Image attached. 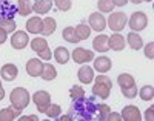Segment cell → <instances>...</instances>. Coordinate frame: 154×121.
Here are the masks:
<instances>
[{
    "instance_id": "f546056e",
    "label": "cell",
    "mask_w": 154,
    "mask_h": 121,
    "mask_svg": "<svg viewBox=\"0 0 154 121\" xmlns=\"http://www.w3.org/2000/svg\"><path fill=\"white\" fill-rule=\"evenodd\" d=\"M0 28H3L9 34V32H14L16 31L17 25H16L14 19H0Z\"/></svg>"
},
{
    "instance_id": "d590c367",
    "label": "cell",
    "mask_w": 154,
    "mask_h": 121,
    "mask_svg": "<svg viewBox=\"0 0 154 121\" xmlns=\"http://www.w3.org/2000/svg\"><path fill=\"white\" fill-rule=\"evenodd\" d=\"M53 3L60 9V11H68L71 8V0H53Z\"/></svg>"
},
{
    "instance_id": "5bb4252c",
    "label": "cell",
    "mask_w": 154,
    "mask_h": 121,
    "mask_svg": "<svg viewBox=\"0 0 154 121\" xmlns=\"http://www.w3.org/2000/svg\"><path fill=\"white\" fill-rule=\"evenodd\" d=\"M125 45V38L120 34H112L111 37H108V48L112 51H123Z\"/></svg>"
},
{
    "instance_id": "1f68e13d",
    "label": "cell",
    "mask_w": 154,
    "mask_h": 121,
    "mask_svg": "<svg viewBox=\"0 0 154 121\" xmlns=\"http://www.w3.org/2000/svg\"><path fill=\"white\" fill-rule=\"evenodd\" d=\"M69 95L72 100H82V98H85V90H83V87L75 84L69 89Z\"/></svg>"
},
{
    "instance_id": "277c9868",
    "label": "cell",
    "mask_w": 154,
    "mask_h": 121,
    "mask_svg": "<svg viewBox=\"0 0 154 121\" xmlns=\"http://www.w3.org/2000/svg\"><path fill=\"white\" fill-rule=\"evenodd\" d=\"M128 23H130V28L133 31H142L146 28V25H148V19H146V14L142 11H137L134 12V14L131 16V19L128 20Z\"/></svg>"
},
{
    "instance_id": "7bdbcfd3",
    "label": "cell",
    "mask_w": 154,
    "mask_h": 121,
    "mask_svg": "<svg viewBox=\"0 0 154 121\" xmlns=\"http://www.w3.org/2000/svg\"><path fill=\"white\" fill-rule=\"evenodd\" d=\"M20 121H38V118L35 115H29V117H20Z\"/></svg>"
},
{
    "instance_id": "603a6c76",
    "label": "cell",
    "mask_w": 154,
    "mask_h": 121,
    "mask_svg": "<svg viewBox=\"0 0 154 121\" xmlns=\"http://www.w3.org/2000/svg\"><path fill=\"white\" fill-rule=\"evenodd\" d=\"M31 11H32V5L29 0H17V14L25 17L31 14Z\"/></svg>"
},
{
    "instance_id": "74e56055",
    "label": "cell",
    "mask_w": 154,
    "mask_h": 121,
    "mask_svg": "<svg viewBox=\"0 0 154 121\" xmlns=\"http://www.w3.org/2000/svg\"><path fill=\"white\" fill-rule=\"evenodd\" d=\"M152 51H154V43L151 42V43H148V45L145 46V55H146L149 60L154 58V52H152Z\"/></svg>"
},
{
    "instance_id": "7a4b0ae2",
    "label": "cell",
    "mask_w": 154,
    "mask_h": 121,
    "mask_svg": "<svg viewBox=\"0 0 154 121\" xmlns=\"http://www.w3.org/2000/svg\"><path fill=\"white\" fill-rule=\"evenodd\" d=\"M111 87H112V83H111V78L108 75H97L96 83L93 86V93L102 100H106L109 97Z\"/></svg>"
},
{
    "instance_id": "8d00e7d4",
    "label": "cell",
    "mask_w": 154,
    "mask_h": 121,
    "mask_svg": "<svg viewBox=\"0 0 154 121\" xmlns=\"http://www.w3.org/2000/svg\"><path fill=\"white\" fill-rule=\"evenodd\" d=\"M122 89V93L126 97V98H134L137 95V89L136 86H130V87H120Z\"/></svg>"
},
{
    "instance_id": "30bf717a",
    "label": "cell",
    "mask_w": 154,
    "mask_h": 121,
    "mask_svg": "<svg viewBox=\"0 0 154 121\" xmlns=\"http://www.w3.org/2000/svg\"><path fill=\"white\" fill-rule=\"evenodd\" d=\"M89 28L94 29V31H97V32L103 31V29L106 28V20H105V17L102 16V14H99V12H94V14H91V16H89Z\"/></svg>"
},
{
    "instance_id": "8fae6325",
    "label": "cell",
    "mask_w": 154,
    "mask_h": 121,
    "mask_svg": "<svg viewBox=\"0 0 154 121\" xmlns=\"http://www.w3.org/2000/svg\"><path fill=\"white\" fill-rule=\"evenodd\" d=\"M42 71H43V63H42V60H38V58H31V60H28V63H26V72H28L31 77H40V75H42Z\"/></svg>"
},
{
    "instance_id": "c3c4849f",
    "label": "cell",
    "mask_w": 154,
    "mask_h": 121,
    "mask_svg": "<svg viewBox=\"0 0 154 121\" xmlns=\"http://www.w3.org/2000/svg\"><path fill=\"white\" fill-rule=\"evenodd\" d=\"M142 2H152V0H142Z\"/></svg>"
},
{
    "instance_id": "9c48e42d",
    "label": "cell",
    "mask_w": 154,
    "mask_h": 121,
    "mask_svg": "<svg viewBox=\"0 0 154 121\" xmlns=\"http://www.w3.org/2000/svg\"><path fill=\"white\" fill-rule=\"evenodd\" d=\"M94 58V52L93 51H88L85 48H77L72 52V60L75 63H88Z\"/></svg>"
},
{
    "instance_id": "44dd1931",
    "label": "cell",
    "mask_w": 154,
    "mask_h": 121,
    "mask_svg": "<svg viewBox=\"0 0 154 121\" xmlns=\"http://www.w3.org/2000/svg\"><path fill=\"white\" fill-rule=\"evenodd\" d=\"M54 58H56L57 63H60V64L68 63V60H69V52H68V49L63 48V46H59V48L54 51Z\"/></svg>"
},
{
    "instance_id": "4316f807",
    "label": "cell",
    "mask_w": 154,
    "mask_h": 121,
    "mask_svg": "<svg viewBox=\"0 0 154 121\" xmlns=\"http://www.w3.org/2000/svg\"><path fill=\"white\" fill-rule=\"evenodd\" d=\"M31 49L34 52H42L45 49H48V42L45 38H40V37H37V38H32V42H31Z\"/></svg>"
},
{
    "instance_id": "836d02e7",
    "label": "cell",
    "mask_w": 154,
    "mask_h": 121,
    "mask_svg": "<svg viewBox=\"0 0 154 121\" xmlns=\"http://www.w3.org/2000/svg\"><path fill=\"white\" fill-rule=\"evenodd\" d=\"M97 112H99V120L105 121L106 117L111 114V107H109L108 104H99V106H97Z\"/></svg>"
},
{
    "instance_id": "52a82bcc",
    "label": "cell",
    "mask_w": 154,
    "mask_h": 121,
    "mask_svg": "<svg viewBox=\"0 0 154 121\" xmlns=\"http://www.w3.org/2000/svg\"><path fill=\"white\" fill-rule=\"evenodd\" d=\"M29 43V37L25 31H16L11 38V46L14 49H25Z\"/></svg>"
},
{
    "instance_id": "681fc988",
    "label": "cell",
    "mask_w": 154,
    "mask_h": 121,
    "mask_svg": "<svg viewBox=\"0 0 154 121\" xmlns=\"http://www.w3.org/2000/svg\"><path fill=\"white\" fill-rule=\"evenodd\" d=\"M0 86H2V81H0Z\"/></svg>"
},
{
    "instance_id": "484cf974",
    "label": "cell",
    "mask_w": 154,
    "mask_h": 121,
    "mask_svg": "<svg viewBox=\"0 0 154 121\" xmlns=\"http://www.w3.org/2000/svg\"><path fill=\"white\" fill-rule=\"evenodd\" d=\"M117 83L120 87H130V86H136V80L130 74H120L117 78Z\"/></svg>"
},
{
    "instance_id": "d6986e66",
    "label": "cell",
    "mask_w": 154,
    "mask_h": 121,
    "mask_svg": "<svg viewBox=\"0 0 154 121\" xmlns=\"http://www.w3.org/2000/svg\"><path fill=\"white\" fill-rule=\"evenodd\" d=\"M53 8V0H37L32 5V11L35 14H46Z\"/></svg>"
},
{
    "instance_id": "ee69618b",
    "label": "cell",
    "mask_w": 154,
    "mask_h": 121,
    "mask_svg": "<svg viewBox=\"0 0 154 121\" xmlns=\"http://www.w3.org/2000/svg\"><path fill=\"white\" fill-rule=\"evenodd\" d=\"M114 6H125L128 3V0H112Z\"/></svg>"
},
{
    "instance_id": "60d3db41",
    "label": "cell",
    "mask_w": 154,
    "mask_h": 121,
    "mask_svg": "<svg viewBox=\"0 0 154 121\" xmlns=\"http://www.w3.org/2000/svg\"><path fill=\"white\" fill-rule=\"evenodd\" d=\"M106 120H112V121H120L122 120V115H119V114H109L108 117H106Z\"/></svg>"
},
{
    "instance_id": "6da1fadb",
    "label": "cell",
    "mask_w": 154,
    "mask_h": 121,
    "mask_svg": "<svg viewBox=\"0 0 154 121\" xmlns=\"http://www.w3.org/2000/svg\"><path fill=\"white\" fill-rule=\"evenodd\" d=\"M97 112V104H94L93 100H74V104L69 109V115L74 118H80V120H91L94 118Z\"/></svg>"
},
{
    "instance_id": "f35d334b",
    "label": "cell",
    "mask_w": 154,
    "mask_h": 121,
    "mask_svg": "<svg viewBox=\"0 0 154 121\" xmlns=\"http://www.w3.org/2000/svg\"><path fill=\"white\" fill-rule=\"evenodd\" d=\"M38 57H40L42 60H51V57H53V54H51V51H49V48L48 49H45V51H42V52H38Z\"/></svg>"
},
{
    "instance_id": "d6a6232c",
    "label": "cell",
    "mask_w": 154,
    "mask_h": 121,
    "mask_svg": "<svg viewBox=\"0 0 154 121\" xmlns=\"http://www.w3.org/2000/svg\"><path fill=\"white\" fill-rule=\"evenodd\" d=\"M97 6H99V11H102V12H111L114 9L112 0H99Z\"/></svg>"
},
{
    "instance_id": "5b68a950",
    "label": "cell",
    "mask_w": 154,
    "mask_h": 121,
    "mask_svg": "<svg viewBox=\"0 0 154 121\" xmlns=\"http://www.w3.org/2000/svg\"><path fill=\"white\" fill-rule=\"evenodd\" d=\"M126 22H128V19H126V16L123 14V12H112V14L109 16V19H108V28L116 31V32H119L125 28Z\"/></svg>"
},
{
    "instance_id": "4dcf8cb0",
    "label": "cell",
    "mask_w": 154,
    "mask_h": 121,
    "mask_svg": "<svg viewBox=\"0 0 154 121\" xmlns=\"http://www.w3.org/2000/svg\"><path fill=\"white\" fill-rule=\"evenodd\" d=\"M139 95H140V98H142L143 101H149V100H152V97H154V89H152V86H143L142 89H140V92H139Z\"/></svg>"
},
{
    "instance_id": "ac0fdd59",
    "label": "cell",
    "mask_w": 154,
    "mask_h": 121,
    "mask_svg": "<svg viewBox=\"0 0 154 121\" xmlns=\"http://www.w3.org/2000/svg\"><path fill=\"white\" fill-rule=\"evenodd\" d=\"M77 75H79L80 81L85 83V84H89L94 80V71H93V68H89V66H82L79 69V72H77Z\"/></svg>"
},
{
    "instance_id": "b9f144b4",
    "label": "cell",
    "mask_w": 154,
    "mask_h": 121,
    "mask_svg": "<svg viewBox=\"0 0 154 121\" xmlns=\"http://www.w3.org/2000/svg\"><path fill=\"white\" fill-rule=\"evenodd\" d=\"M152 112H154V107L151 106L149 109L146 111V114H145V120H149V121H151V120L154 118V117H152Z\"/></svg>"
},
{
    "instance_id": "bcb514c9",
    "label": "cell",
    "mask_w": 154,
    "mask_h": 121,
    "mask_svg": "<svg viewBox=\"0 0 154 121\" xmlns=\"http://www.w3.org/2000/svg\"><path fill=\"white\" fill-rule=\"evenodd\" d=\"M5 98V90H3V86H0V101Z\"/></svg>"
},
{
    "instance_id": "d4e9b609",
    "label": "cell",
    "mask_w": 154,
    "mask_h": 121,
    "mask_svg": "<svg viewBox=\"0 0 154 121\" xmlns=\"http://www.w3.org/2000/svg\"><path fill=\"white\" fill-rule=\"evenodd\" d=\"M128 43H130V46L133 48V49H140L143 46V42H142V37H140L139 34H136V32H130L128 34Z\"/></svg>"
},
{
    "instance_id": "7402d4cb",
    "label": "cell",
    "mask_w": 154,
    "mask_h": 121,
    "mask_svg": "<svg viewBox=\"0 0 154 121\" xmlns=\"http://www.w3.org/2000/svg\"><path fill=\"white\" fill-rule=\"evenodd\" d=\"M43 80H46V81H49V80H54L57 77V71L53 64L49 63H43V71H42V75H40Z\"/></svg>"
},
{
    "instance_id": "cb8c5ba5",
    "label": "cell",
    "mask_w": 154,
    "mask_h": 121,
    "mask_svg": "<svg viewBox=\"0 0 154 121\" xmlns=\"http://www.w3.org/2000/svg\"><path fill=\"white\" fill-rule=\"evenodd\" d=\"M57 28V23L53 17H46L43 20V29H42V34L43 35H51Z\"/></svg>"
},
{
    "instance_id": "ffe728a7",
    "label": "cell",
    "mask_w": 154,
    "mask_h": 121,
    "mask_svg": "<svg viewBox=\"0 0 154 121\" xmlns=\"http://www.w3.org/2000/svg\"><path fill=\"white\" fill-rule=\"evenodd\" d=\"M93 48H94V51H99V52H106L109 49L108 48V37L105 34L97 35L93 42Z\"/></svg>"
},
{
    "instance_id": "83f0119b",
    "label": "cell",
    "mask_w": 154,
    "mask_h": 121,
    "mask_svg": "<svg viewBox=\"0 0 154 121\" xmlns=\"http://www.w3.org/2000/svg\"><path fill=\"white\" fill-rule=\"evenodd\" d=\"M74 31H75L77 37H79L80 40H85V38H88V37H89V34H91V28H89V26H86L85 23L77 25Z\"/></svg>"
},
{
    "instance_id": "f6af8a7d",
    "label": "cell",
    "mask_w": 154,
    "mask_h": 121,
    "mask_svg": "<svg viewBox=\"0 0 154 121\" xmlns=\"http://www.w3.org/2000/svg\"><path fill=\"white\" fill-rule=\"evenodd\" d=\"M60 120H63V121H72V117L71 115H63Z\"/></svg>"
},
{
    "instance_id": "9a60e30c",
    "label": "cell",
    "mask_w": 154,
    "mask_h": 121,
    "mask_svg": "<svg viewBox=\"0 0 154 121\" xmlns=\"http://www.w3.org/2000/svg\"><path fill=\"white\" fill-rule=\"evenodd\" d=\"M42 29H43V20L40 17H31L28 22H26V31L31 32V34H42Z\"/></svg>"
},
{
    "instance_id": "e0dca14e",
    "label": "cell",
    "mask_w": 154,
    "mask_h": 121,
    "mask_svg": "<svg viewBox=\"0 0 154 121\" xmlns=\"http://www.w3.org/2000/svg\"><path fill=\"white\" fill-rule=\"evenodd\" d=\"M111 68H112V61H111L108 57H99V58H96V61H94V69H96L97 72H100V74L108 72Z\"/></svg>"
},
{
    "instance_id": "7dc6e473",
    "label": "cell",
    "mask_w": 154,
    "mask_h": 121,
    "mask_svg": "<svg viewBox=\"0 0 154 121\" xmlns=\"http://www.w3.org/2000/svg\"><path fill=\"white\" fill-rule=\"evenodd\" d=\"M131 2H133V3H136V5H137V3H142V0H131Z\"/></svg>"
},
{
    "instance_id": "3957f363",
    "label": "cell",
    "mask_w": 154,
    "mask_h": 121,
    "mask_svg": "<svg viewBox=\"0 0 154 121\" xmlns=\"http://www.w3.org/2000/svg\"><path fill=\"white\" fill-rule=\"evenodd\" d=\"M11 104L19 111H23L25 107L29 104V92L25 89V87H16L12 89L11 95H9Z\"/></svg>"
},
{
    "instance_id": "7c38bea8",
    "label": "cell",
    "mask_w": 154,
    "mask_h": 121,
    "mask_svg": "<svg viewBox=\"0 0 154 121\" xmlns=\"http://www.w3.org/2000/svg\"><path fill=\"white\" fill-rule=\"evenodd\" d=\"M122 118L125 121H140L142 115H140V111L136 106H125L122 111Z\"/></svg>"
},
{
    "instance_id": "4fadbf2b",
    "label": "cell",
    "mask_w": 154,
    "mask_h": 121,
    "mask_svg": "<svg viewBox=\"0 0 154 121\" xmlns=\"http://www.w3.org/2000/svg\"><path fill=\"white\" fill-rule=\"evenodd\" d=\"M19 71H17V66L12 64V63H8L5 64L2 71H0V77H2L3 80H6V81H12V80H16Z\"/></svg>"
},
{
    "instance_id": "e575fe53",
    "label": "cell",
    "mask_w": 154,
    "mask_h": 121,
    "mask_svg": "<svg viewBox=\"0 0 154 121\" xmlns=\"http://www.w3.org/2000/svg\"><path fill=\"white\" fill-rule=\"evenodd\" d=\"M60 112H62V109H60L59 104H49L45 114H46L49 118H57V117L60 115Z\"/></svg>"
},
{
    "instance_id": "f1b7e54d",
    "label": "cell",
    "mask_w": 154,
    "mask_h": 121,
    "mask_svg": "<svg viewBox=\"0 0 154 121\" xmlns=\"http://www.w3.org/2000/svg\"><path fill=\"white\" fill-rule=\"evenodd\" d=\"M63 38H65L66 42H69V43H79L80 42V38L77 37L74 28H71V26H68V28L63 29Z\"/></svg>"
},
{
    "instance_id": "ab89813d",
    "label": "cell",
    "mask_w": 154,
    "mask_h": 121,
    "mask_svg": "<svg viewBox=\"0 0 154 121\" xmlns=\"http://www.w3.org/2000/svg\"><path fill=\"white\" fill-rule=\"evenodd\" d=\"M6 35H8V32L3 28H0V45H3L6 42Z\"/></svg>"
},
{
    "instance_id": "8992f818",
    "label": "cell",
    "mask_w": 154,
    "mask_h": 121,
    "mask_svg": "<svg viewBox=\"0 0 154 121\" xmlns=\"http://www.w3.org/2000/svg\"><path fill=\"white\" fill-rule=\"evenodd\" d=\"M35 106H37V111L38 112H46L48 106L51 104V97L46 90H37L32 97Z\"/></svg>"
},
{
    "instance_id": "ba28073f",
    "label": "cell",
    "mask_w": 154,
    "mask_h": 121,
    "mask_svg": "<svg viewBox=\"0 0 154 121\" xmlns=\"http://www.w3.org/2000/svg\"><path fill=\"white\" fill-rule=\"evenodd\" d=\"M17 14V6H14L9 0H0V19H14Z\"/></svg>"
},
{
    "instance_id": "2e32d148",
    "label": "cell",
    "mask_w": 154,
    "mask_h": 121,
    "mask_svg": "<svg viewBox=\"0 0 154 121\" xmlns=\"http://www.w3.org/2000/svg\"><path fill=\"white\" fill-rule=\"evenodd\" d=\"M20 112H22V111L16 109V107L11 104L9 107H5V109L0 111V121H12V120L19 118Z\"/></svg>"
}]
</instances>
